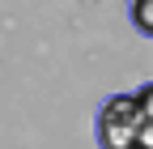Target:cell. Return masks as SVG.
Masks as SVG:
<instances>
[{
    "mask_svg": "<svg viewBox=\"0 0 153 149\" xmlns=\"http://www.w3.org/2000/svg\"><path fill=\"white\" fill-rule=\"evenodd\" d=\"M136 136H140V107L136 98L128 94H111L98 115H94V141L98 149H136Z\"/></svg>",
    "mask_w": 153,
    "mask_h": 149,
    "instance_id": "6da1fadb",
    "label": "cell"
},
{
    "mask_svg": "<svg viewBox=\"0 0 153 149\" xmlns=\"http://www.w3.org/2000/svg\"><path fill=\"white\" fill-rule=\"evenodd\" d=\"M128 13H132V26L153 39V0H128Z\"/></svg>",
    "mask_w": 153,
    "mask_h": 149,
    "instance_id": "7a4b0ae2",
    "label": "cell"
},
{
    "mask_svg": "<svg viewBox=\"0 0 153 149\" xmlns=\"http://www.w3.org/2000/svg\"><path fill=\"white\" fill-rule=\"evenodd\" d=\"M132 98H136V107H140V119L153 128V81H145L140 89H132Z\"/></svg>",
    "mask_w": 153,
    "mask_h": 149,
    "instance_id": "3957f363",
    "label": "cell"
}]
</instances>
